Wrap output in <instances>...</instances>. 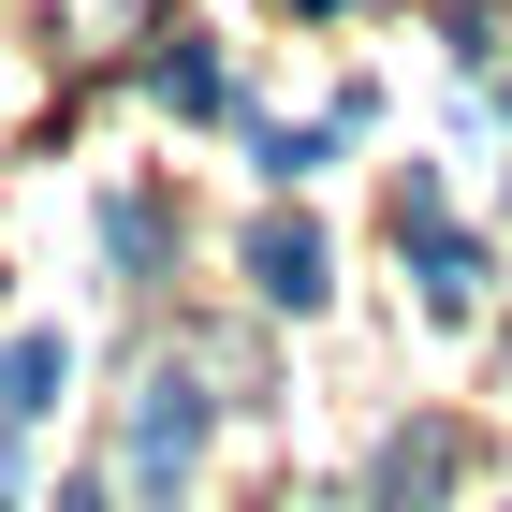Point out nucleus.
Wrapping results in <instances>:
<instances>
[{
    "label": "nucleus",
    "instance_id": "obj_8",
    "mask_svg": "<svg viewBox=\"0 0 512 512\" xmlns=\"http://www.w3.org/2000/svg\"><path fill=\"white\" fill-rule=\"evenodd\" d=\"M308 15H337V0H308Z\"/></svg>",
    "mask_w": 512,
    "mask_h": 512
},
{
    "label": "nucleus",
    "instance_id": "obj_1",
    "mask_svg": "<svg viewBox=\"0 0 512 512\" xmlns=\"http://www.w3.org/2000/svg\"><path fill=\"white\" fill-rule=\"evenodd\" d=\"M191 454H205V381H176V366H161L147 410H132V483H176Z\"/></svg>",
    "mask_w": 512,
    "mask_h": 512
},
{
    "label": "nucleus",
    "instance_id": "obj_5",
    "mask_svg": "<svg viewBox=\"0 0 512 512\" xmlns=\"http://www.w3.org/2000/svg\"><path fill=\"white\" fill-rule=\"evenodd\" d=\"M44 395H59V337H15V352H0V410H15V425H30Z\"/></svg>",
    "mask_w": 512,
    "mask_h": 512
},
{
    "label": "nucleus",
    "instance_id": "obj_4",
    "mask_svg": "<svg viewBox=\"0 0 512 512\" xmlns=\"http://www.w3.org/2000/svg\"><path fill=\"white\" fill-rule=\"evenodd\" d=\"M161 103H176V118H220L235 88H220V59H205V44H161Z\"/></svg>",
    "mask_w": 512,
    "mask_h": 512
},
{
    "label": "nucleus",
    "instance_id": "obj_2",
    "mask_svg": "<svg viewBox=\"0 0 512 512\" xmlns=\"http://www.w3.org/2000/svg\"><path fill=\"white\" fill-rule=\"evenodd\" d=\"M249 278H264V308H322V235L308 220H264L249 235Z\"/></svg>",
    "mask_w": 512,
    "mask_h": 512
},
{
    "label": "nucleus",
    "instance_id": "obj_3",
    "mask_svg": "<svg viewBox=\"0 0 512 512\" xmlns=\"http://www.w3.org/2000/svg\"><path fill=\"white\" fill-rule=\"evenodd\" d=\"M425 498H439V425H410L381 454V512H425Z\"/></svg>",
    "mask_w": 512,
    "mask_h": 512
},
{
    "label": "nucleus",
    "instance_id": "obj_6",
    "mask_svg": "<svg viewBox=\"0 0 512 512\" xmlns=\"http://www.w3.org/2000/svg\"><path fill=\"white\" fill-rule=\"evenodd\" d=\"M15 483H30V454H15V425H0V512H15Z\"/></svg>",
    "mask_w": 512,
    "mask_h": 512
},
{
    "label": "nucleus",
    "instance_id": "obj_7",
    "mask_svg": "<svg viewBox=\"0 0 512 512\" xmlns=\"http://www.w3.org/2000/svg\"><path fill=\"white\" fill-rule=\"evenodd\" d=\"M59 512H103V483H74V498H59Z\"/></svg>",
    "mask_w": 512,
    "mask_h": 512
}]
</instances>
